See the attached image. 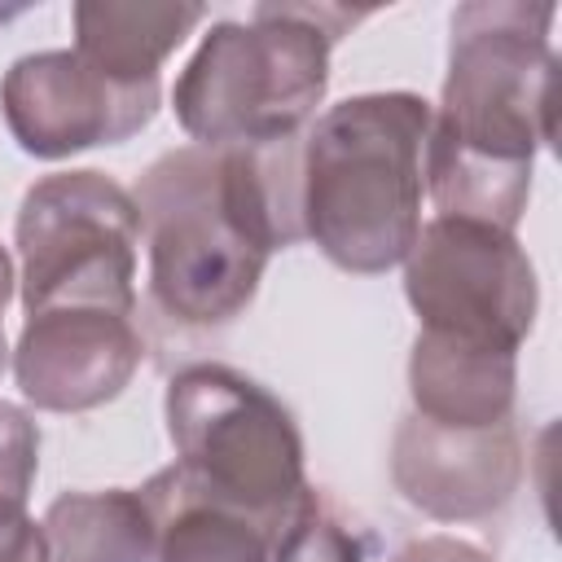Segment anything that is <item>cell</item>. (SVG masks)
Returning a JSON list of instances; mask_svg holds the SVG:
<instances>
[{
	"label": "cell",
	"instance_id": "obj_14",
	"mask_svg": "<svg viewBox=\"0 0 562 562\" xmlns=\"http://www.w3.org/2000/svg\"><path fill=\"white\" fill-rule=\"evenodd\" d=\"M40 527L48 562H154V509L132 487L61 492Z\"/></svg>",
	"mask_w": 562,
	"mask_h": 562
},
{
	"label": "cell",
	"instance_id": "obj_4",
	"mask_svg": "<svg viewBox=\"0 0 562 562\" xmlns=\"http://www.w3.org/2000/svg\"><path fill=\"white\" fill-rule=\"evenodd\" d=\"M360 18L338 4H255L250 22H215L171 88L176 123L206 149L303 136L329 88V48Z\"/></svg>",
	"mask_w": 562,
	"mask_h": 562
},
{
	"label": "cell",
	"instance_id": "obj_3",
	"mask_svg": "<svg viewBox=\"0 0 562 562\" xmlns=\"http://www.w3.org/2000/svg\"><path fill=\"white\" fill-rule=\"evenodd\" d=\"M430 101L360 92L316 114L294 145V215L334 268L378 277L404 263L422 228Z\"/></svg>",
	"mask_w": 562,
	"mask_h": 562
},
{
	"label": "cell",
	"instance_id": "obj_5",
	"mask_svg": "<svg viewBox=\"0 0 562 562\" xmlns=\"http://www.w3.org/2000/svg\"><path fill=\"white\" fill-rule=\"evenodd\" d=\"M171 470L202 496L263 522L268 531L307 487L294 413L233 364L198 360L171 373L162 395Z\"/></svg>",
	"mask_w": 562,
	"mask_h": 562
},
{
	"label": "cell",
	"instance_id": "obj_20",
	"mask_svg": "<svg viewBox=\"0 0 562 562\" xmlns=\"http://www.w3.org/2000/svg\"><path fill=\"white\" fill-rule=\"evenodd\" d=\"M18 13H22V4H9V9L0 4V22H9V18H18Z\"/></svg>",
	"mask_w": 562,
	"mask_h": 562
},
{
	"label": "cell",
	"instance_id": "obj_16",
	"mask_svg": "<svg viewBox=\"0 0 562 562\" xmlns=\"http://www.w3.org/2000/svg\"><path fill=\"white\" fill-rule=\"evenodd\" d=\"M35 470H40V430L18 404L0 400V509H26Z\"/></svg>",
	"mask_w": 562,
	"mask_h": 562
},
{
	"label": "cell",
	"instance_id": "obj_12",
	"mask_svg": "<svg viewBox=\"0 0 562 562\" xmlns=\"http://www.w3.org/2000/svg\"><path fill=\"white\" fill-rule=\"evenodd\" d=\"M206 18L202 4H119L83 0L70 9L75 53L119 83H158L162 61L184 44V35Z\"/></svg>",
	"mask_w": 562,
	"mask_h": 562
},
{
	"label": "cell",
	"instance_id": "obj_19",
	"mask_svg": "<svg viewBox=\"0 0 562 562\" xmlns=\"http://www.w3.org/2000/svg\"><path fill=\"white\" fill-rule=\"evenodd\" d=\"M13 285H18V272H13L9 250L0 246V373H4V364H9V347H4V307H9V299H13Z\"/></svg>",
	"mask_w": 562,
	"mask_h": 562
},
{
	"label": "cell",
	"instance_id": "obj_2",
	"mask_svg": "<svg viewBox=\"0 0 562 562\" xmlns=\"http://www.w3.org/2000/svg\"><path fill=\"white\" fill-rule=\"evenodd\" d=\"M294 140L263 149L180 145L140 171L132 193L154 307L193 329L241 316L272 250L299 237Z\"/></svg>",
	"mask_w": 562,
	"mask_h": 562
},
{
	"label": "cell",
	"instance_id": "obj_10",
	"mask_svg": "<svg viewBox=\"0 0 562 562\" xmlns=\"http://www.w3.org/2000/svg\"><path fill=\"white\" fill-rule=\"evenodd\" d=\"M391 479L400 496L439 518L474 522L496 514L522 479V439L514 417L479 430L435 426L408 413L391 439Z\"/></svg>",
	"mask_w": 562,
	"mask_h": 562
},
{
	"label": "cell",
	"instance_id": "obj_1",
	"mask_svg": "<svg viewBox=\"0 0 562 562\" xmlns=\"http://www.w3.org/2000/svg\"><path fill=\"white\" fill-rule=\"evenodd\" d=\"M553 4L474 0L452 9L448 75L430 110L422 180L439 215L514 233L536 154L553 145Z\"/></svg>",
	"mask_w": 562,
	"mask_h": 562
},
{
	"label": "cell",
	"instance_id": "obj_15",
	"mask_svg": "<svg viewBox=\"0 0 562 562\" xmlns=\"http://www.w3.org/2000/svg\"><path fill=\"white\" fill-rule=\"evenodd\" d=\"M268 562H364V540L316 487H303L268 536Z\"/></svg>",
	"mask_w": 562,
	"mask_h": 562
},
{
	"label": "cell",
	"instance_id": "obj_8",
	"mask_svg": "<svg viewBox=\"0 0 562 562\" xmlns=\"http://www.w3.org/2000/svg\"><path fill=\"white\" fill-rule=\"evenodd\" d=\"M158 83H119L75 48L18 57L0 79V114L22 154L57 162L97 145H123L158 114Z\"/></svg>",
	"mask_w": 562,
	"mask_h": 562
},
{
	"label": "cell",
	"instance_id": "obj_13",
	"mask_svg": "<svg viewBox=\"0 0 562 562\" xmlns=\"http://www.w3.org/2000/svg\"><path fill=\"white\" fill-rule=\"evenodd\" d=\"M140 496L154 509V562H268V527L193 492L171 465Z\"/></svg>",
	"mask_w": 562,
	"mask_h": 562
},
{
	"label": "cell",
	"instance_id": "obj_11",
	"mask_svg": "<svg viewBox=\"0 0 562 562\" xmlns=\"http://www.w3.org/2000/svg\"><path fill=\"white\" fill-rule=\"evenodd\" d=\"M408 395L413 413L435 426L479 430L509 422L518 395V356L417 329L408 356Z\"/></svg>",
	"mask_w": 562,
	"mask_h": 562
},
{
	"label": "cell",
	"instance_id": "obj_9",
	"mask_svg": "<svg viewBox=\"0 0 562 562\" xmlns=\"http://www.w3.org/2000/svg\"><path fill=\"white\" fill-rule=\"evenodd\" d=\"M145 360V338L127 312L44 307L31 312L18 347V391L44 413H88L123 395Z\"/></svg>",
	"mask_w": 562,
	"mask_h": 562
},
{
	"label": "cell",
	"instance_id": "obj_18",
	"mask_svg": "<svg viewBox=\"0 0 562 562\" xmlns=\"http://www.w3.org/2000/svg\"><path fill=\"white\" fill-rule=\"evenodd\" d=\"M391 562H492V558L461 536H422L408 540Z\"/></svg>",
	"mask_w": 562,
	"mask_h": 562
},
{
	"label": "cell",
	"instance_id": "obj_17",
	"mask_svg": "<svg viewBox=\"0 0 562 562\" xmlns=\"http://www.w3.org/2000/svg\"><path fill=\"white\" fill-rule=\"evenodd\" d=\"M0 562H48L44 527L26 509H0Z\"/></svg>",
	"mask_w": 562,
	"mask_h": 562
},
{
	"label": "cell",
	"instance_id": "obj_7",
	"mask_svg": "<svg viewBox=\"0 0 562 562\" xmlns=\"http://www.w3.org/2000/svg\"><path fill=\"white\" fill-rule=\"evenodd\" d=\"M404 294L426 334L514 351L540 307V281L514 233L435 215L404 255Z\"/></svg>",
	"mask_w": 562,
	"mask_h": 562
},
{
	"label": "cell",
	"instance_id": "obj_6",
	"mask_svg": "<svg viewBox=\"0 0 562 562\" xmlns=\"http://www.w3.org/2000/svg\"><path fill=\"white\" fill-rule=\"evenodd\" d=\"M13 246L22 307H110L136 316L140 215L132 193L92 167L53 171L22 193Z\"/></svg>",
	"mask_w": 562,
	"mask_h": 562
}]
</instances>
